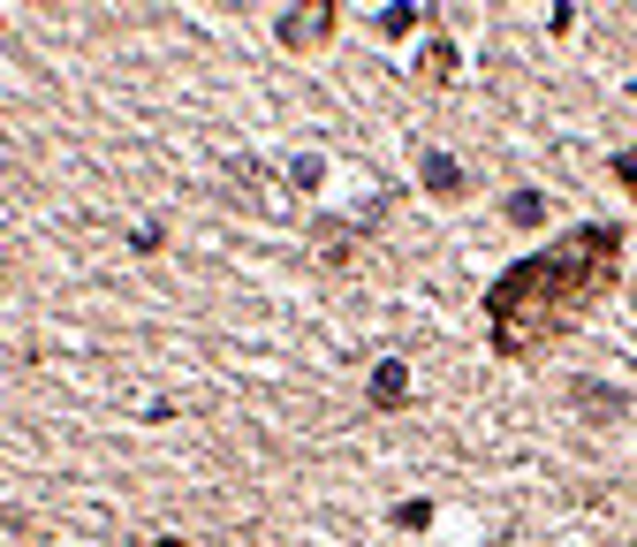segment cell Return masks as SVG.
Here are the masks:
<instances>
[{
	"instance_id": "6da1fadb",
	"label": "cell",
	"mask_w": 637,
	"mask_h": 547,
	"mask_svg": "<svg viewBox=\"0 0 637 547\" xmlns=\"http://www.w3.org/2000/svg\"><path fill=\"white\" fill-rule=\"evenodd\" d=\"M623 282V228L615 221H585L577 236L516 259L508 274H493L485 289V343L493 358L524 365L539 358L546 343H562L608 289Z\"/></svg>"
},
{
	"instance_id": "7a4b0ae2",
	"label": "cell",
	"mask_w": 637,
	"mask_h": 547,
	"mask_svg": "<svg viewBox=\"0 0 637 547\" xmlns=\"http://www.w3.org/2000/svg\"><path fill=\"white\" fill-rule=\"evenodd\" d=\"M380 221H387V198H364V205H357V221H312V243H318V259H326V266H349L357 236H372Z\"/></svg>"
},
{
	"instance_id": "3957f363",
	"label": "cell",
	"mask_w": 637,
	"mask_h": 547,
	"mask_svg": "<svg viewBox=\"0 0 637 547\" xmlns=\"http://www.w3.org/2000/svg\"><path fill=\"white\" fill-rule=\"evenodd\" d=\"M334 31H341V0H318V8L274 15V46H289V53H312L318 38H334Z\"/></svg>"
},
{
	"instance_id": "277c9868",
	"label": "cell",
	"mask_w": 637,
	"mask_h": 547,
	"mask_svg": "<svg viewBox=\"0 0 637 547\" xmlns=\"http://www.w3.org/2000/svg\"><path fill=\"white\" fill-rule=\"evenodd\" d=\"M418 190H425V198H441V205H456V198H471V168H464L456 153L425 145V153H418Z\"/></svg>"
},
{
	"instance_id": "5b68a950",
	"label": "cell",
	"mask_w": 637,
	"mask_h": 547,
	"mask_svg": "<svg viewBox=\"0 0 637 547\" xmlns=\"http://www.w3.org/2000/svg\"><path fill=\"white\" fill-rule=\"evenodd\" d=\"M569 403H577L585 418H600V426H623L637 395H630V388H615V380H577V388H569Z\"/></svg>"
},
{
	"instance_id": "8992f818",
	"label": "cell",
	"mask_w": 637,
	"mask_h": 547,
	"mask_svg": "<svg viewBox=\"0 0 637 547\" xmlns=\"http://www.w3.org/2000/svg\"><path fill=\"white\" fill-rule=\"evenodd\" d=\"M364 403H372V411H402V403H410V365L380 358L372 365V380H364Z\"/></svg>"
},
{
	"instance_id": "52a82bcc",
	"label": "cell",
	"mask_w": 637,
	"mask_h": 547,
	"mask_svg": "<svg viewBox=\"0 0 637 547\" xmlns=\"http://www.w3.org/2000/svg\"><path fill=\"white\" fill-rule=\"evenodd\" d=\"M456 69H464L456 38H441V31H433V46L418 53V84H433V92H441V84H456Z\"/></svg>"
},
{
	"instance_id": "ba28073f",
	"label": "cell",
	"mask_w": 637,
	"mask_h": 547,
	"mask_svg": "<svg viewBox=\"0 0 637 547\" xmlns=\"http://www.w3.org/2000/svg\"><path fill=\"white\" fill-rule=\"evenodd\" d=\"M418 23H433V15H425V8H410V0H395V8H380V15H372V31H380V38H410Z\"/></svg>"
},
{
	"instance_id": "9c48e42d",
	"label": "cell",
	"mask_w": 637,
	"mask_h": 547,
	"mask_svg": "<svg viewBox=\"0 0 637 547\" xmlns=\"http://www.w3.org/2000/svg\"><path fill=\"white\" fill-rule=\"evenodd\" d=\"M501 213H508V228H539L546 221V190H508Z\"/></svg>"
},
{
	"instance_id": "30bf717a",
	"label": "cell",
	"mask_w": 637,
	"mask_h": 547,
	"mask_svg": "<svg viewBox=\"0 0 637 547\" xmlns=\"http://www.w3.org/2000/svg\"><path fill=\"white\" fill-rule=\"evenodd\" d=\"M318 182H326V160H318V153H297V160H289V190H297V198H312Z\"/></svg>"
},
{
	"instance_id": "8fae6325",
	"label": "cell",
	"mask_w": 637,
	"mask_h": 547,
	"mask_svg": "<svg viewBox=\"0 0 637 547\" xmlns=\"http://www.w3.org/2000/svg\"><path fill=\"white\" fill-rule=\"evenodd\" d=\"M130 251H137V259H159V251H167V221H137V228H130Z\"/></svg>"
},
{
	"instance_id": "7c38bea8",
	"label": "cell",
	"mask_w": 637,
	"mask_h": 547,
	"mask_svg": "<svg viewBox=\"0 0 637 547\" xmlns=\"http://www.w3.org/2000/svg\"><path fill=\"white\" fill-rule=\"evenodd\" d=\"M395 525H402V533H425V525H433V502H425V495L395 502Z\"/></svg>"
},
{
	"instance_id": "4fadbf2b",
	"label": "cell",
	"mask_w": 637,
	"mask_h": 547,
	"mask_svg": "<svg viewBox=\"0 0 637 547\" xmlns=\"http://www.w3.org/2000/svg\"><path fill=\"white\" fill-rule=\"evenodd\" d=\"M608 176L623 182V190H630V205H637V153H615V160H608Z\"/></svg>"
},
{
	"instance_id": "5bb4252c",
	"label": "cell",
	"mask_w": 637,
	"mask_h": 547,
	"mask_svg": "<svg viewBox=\"0 0 637 547\" xmlns=\"http://www.w3.org/2000/svg\"><path fill=\"white\" fill-rule=\"evenodd\" d=\"M145 547H190V540H182V533H153Z\"/></svg>"
}]
</instances>
